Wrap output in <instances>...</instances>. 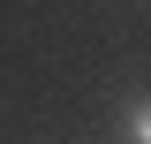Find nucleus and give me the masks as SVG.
<instances>
[{
    "instance_id": "obj_1",
    "label": "nucleus",
    "mask_w": 151,
    "mask_h": 144,
    "mask_svg": "<svg viewBox=\"0 0 151 144\" xmlns=\"http://www.w3.org/2000/svg\"><path fill=\"white\" fill-rule=\"evenodd\" d=\"M121 129H129L136 144H151V91H144V99H129V114H121Z\"/></svg>"
}]
</instances>
